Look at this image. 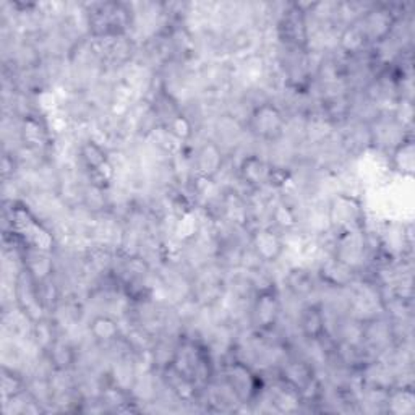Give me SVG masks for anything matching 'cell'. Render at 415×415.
<instances>
[{
	"label": "cell",
	"instance_id": "cell-1",
	"mask_svg": "<svg viewBox=\"0 0 415 415\" xmlns=\"http://www.w3.org/2000/svg\"><path fill=\"white\" fill-rule=\"evenodd\" d=\"M393 156V168L401 175H411L414 169V144L412 138L404 142L401 147H397L391 153Z\"/></svg>",
	"mask_w": 415,
	"mask_h": 415
}]
</instances>
